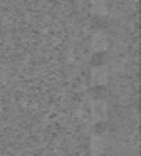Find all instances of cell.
I'll use <instances>...</instances> for the list:
<instances>
[{"label": "cell", "mask_w": 141, "mask_h": 156, "mask_svg": "<svg viewBox=\"0 0 141 156\" xmlns=\"http://www.w3.org/2000/svg\"><path fill=\"white\" fill-rule=\"evenodd\" d=\"M91 151L96 156H99L101 153L104 151V139L101 138V136H94V138L91 139Z\"/></svg>", "instance_id": "cell-4"}, {"label": "cell", "mask_w": 141, "mask_h": 156, "mask_svg": "<svg viewBox=\"0 0 141 156\" xmlns=\"http://www.w3.org/2000/svg\"><path fill=\"white\" fill-rule=\"evenodd\" d=\"M109 81V71L106 66H94L91 69V82L94 86H106Z\"/></svg>", "instance_id": "cell-2"}, {"label": "cell", "mask_w": 141, "mask_h": 156, "mask_svg": "<svg viewBox=\"0 0 141 156\" xmlns=\"http://www.w3.org/2000/svg\"><path fill=\"white\" fill-rule=\"evenodd\" d=\"M89 9H91V14L96 15V17H104V15L109 12L107 0H91Z\"/></svg>", "instance_id": "cell-3"}, {"label": "cell", "mask_w": 141, "mask_h": 156, "mask_svg": "<svg viewBox=\"0 0 141 156\" xmlns=\"http://www.w3.org/2000/svg\"><path fill=\"white\" fill-rule=\"evenodd\" d=\"M89 47L96 54H101V52L107 51V47H109V37H107V34L104 30H96L89 39Z\"/></svg>", "instance_id": "cell-1"}]
</instances>
